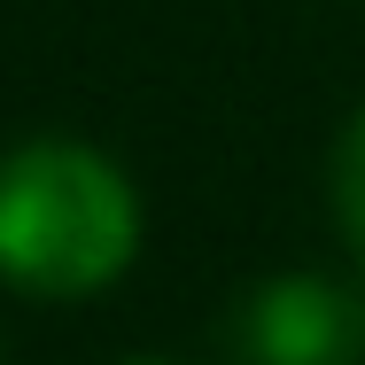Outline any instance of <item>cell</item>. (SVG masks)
<instances>
[{
    "mask_svg": "<svg viewBox=\"0 0 365 365\" xmlns=\"http://www.w3.org/2000/svg\"><path fill=\"white\" fill-rule=\"evenodd\" d=\"M140 249L133 179L86 140H24L0 155V280L24 295H101Z\"/></svg>",
    "mask_w": 365,
    "mask_h": 365,
    "instance_id": "1",
    "label": "cell"
},
{
    "mask_svg": "<svg viewBox=\"0 0 365 365\" xmlns=\"http://www.w3.org/2000/svg\"><path fill=\"white\" fill-rule=\"evenodd\" d=\"M241 365H365V295L327 272H288L241 303Z\"/></svg>",
    "mask_w": 365,
    "mask_h": 365,
    "instance_id": "2",
    "label": "cell"
},
{
    "mask_svg": "<svg viewBox=\"0 0 365 365\" xmlns=\"http://www.w3.org/2000/svg\"><path fill=\"white\" fill-rule=\"evenodd\" d=\"M334 218H342L350 264H358V280H365V117L342 133V148H334Z\"/></svg>",
    "mask_w": 365,
    "mask_h": 365,
    "instance_id": "3",
    "label": "cell"
}]
</instances>
